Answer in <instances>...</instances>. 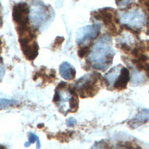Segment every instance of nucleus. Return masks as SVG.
<instances>
[{"instance_id":"f257e3e1","label":"nucleus","mask_w":149,"mask_h":149,"mask_svg":"<svg viewBox=\"0 0 149 149\" xmlns=\"http://www.w3.org/2000/svg\"><path fill=\"white\" fill-rule=\"evenodd\" d=\"M115 54L111 37L104 35L91 47L87 62L94 69L105 71L112 63Z\"/></svg>"},{"instance_id":"f03ea898","label":"nucleus","mask_w":149,"mask_h":149,"mask_svg":"<svg viewBox=\"0 0 149 149\" xmlns=\"http://www.w3.org/2000/svg\"><path fill=\"white\" fill-rule=\"evenodd\" d=\"M67 84L63 81L59 83L55 90L53 101L61 108V111H63L68 102L69 104L68 112H76L79 108L78 95L74 87Z\"/></svg>"},{"instance_id":"7ed1b4c3","label":"nucleus","mask_w":149,"mask_h":149,"mask_svg":"<svg viewBox=\"0 0 149 149\" xmlns=\"http://www.w3.org/2000/svg\"><path fill=\"white\" fill-rule=\"evenodd\" d=\"M16 29L19 34V42L24 55L27 59L33 61L38 54V45L36 41L37 35L35 30L29 26Z\"/></svg>"},{"instance_id":"20e7f679","label":"nucleus","mask_w":149,"mask_h":149,"mask_svg":"<svg viewBox=\"0 0 149 149\" xmlns=\"http://www.w3.org/2000/svg\"><path fill=\"white\" fill-rule=\"evenodd\" d=\"M101 78V74L97 72L86 74L76 81L74 89L81 98L93 97L100 90Z\"/></svg>"},{"instance_id":"39448f33","label":"nucleus","mask_w":149,"mask_h":149,"mask_svg":"<svg viewBox=\"0 0 149 149\" xmlns=\"http://www.w3.org/2000/svg\"><path fill=\"white\" fill-rule=\"evenodd\" d=\"M118 20L123 26L138 30L143 26L145 22L144 13L139 9H133L120 12Z\"/></svg>"},{"instance_id":"423d86ee","label":"nucleus","mask_w":149,"mask_h":149,"mask_svg":"<svg viewBox=\"0 0 149 149\" xmlns=\"http://www.w3.org/2000/svg\"><path fill=\"white\" fill-rule=\"evenodd\" d=\"M93 16L95 19L101 20L105 26L108 29L110 34L112 36L118 34V30L115 23H119L116 17V12L113 8H104L94 11Z\"/></svg>"},{"instance_id":"0eeeda50","label":"nucleus","mask_w":149,"mask_h":149,"mask_svg":"<svg viewBox=\"0 0 149 149\" xmlns=\"http://www.w3.org/2000/svg\"><path fill=\"white\" fill-rule=\"evenodd\" d=\"M100 26L98 24L87 25L80 28L76 33V40L79 45H87L96 39L100 34Z\"/></svg>"},{"instance_id":"6e6552de","label":"nucleus","mask_w":149,"mask_h":149,"mask_svg":"<svg viewBox=\"0 0 149 149\" xmlns=\"http://www.w3.org/2000/svg\"><path fill=\"white\" fill-rule=\"evenodd\" d=\"M50 14V10L45 5L37 3L31 6L30 17L34 26L38 28L47 22Z\"/></svg>"},{"instance_id":"1a4fd4ad","label":"nucleus","mask_w":149,"mask_h":149,"mask_svg":"<svg viewBox=\"0 0 149 149\" xmlns=\"http://www.w3.org/2000/svg\"><path fill=\"white\" fill-rule=\"evenodd\" d=\"M30 9L27 3L19 2L13 7L12 17L14 22L17 24V27L29 26Z\"/></svg>"},{"instance_id":"9d476101","label":"nucleus","mask_w":149,"mask_h":149,"mask_svg":"<svg viewBox=\"0 0 149 149\" xmlns=\"http://www.w3.org/2000/svg\"><path fill=\"white\" fill-rule=\"evenodd\" d=\"M129 79L130 74L129 70L126 68L122 66L119 76L113 84L112 88L118 90H122L125 89L127 87Z\"/></svg>"},{"instance_id":"9b49d317","label":"nucleus","mask_w":149,"mask_h":149,"mask_svg":"<svg viewBox=\"0 0 149 149\" xmlns=\"http://www.w3.org/2000/svg\"><path fill=\"white\" fill-rule=\"evenodd\" d=\"M149 120V109H143L138 112L135 117L128 123L129 126L135 129L140 125L146 123Z\"/></svg>"},{"instance_id":"f8f14e48","label":"nucleus","mask_w":149,"mask_h":149,"mask_svg":"<svg viewBox=\"0 0 149 149\" xmlns=\"http://www.w3.org/2000/svg\"><path fill=\"white\" fill-rule=\"evenodd\" d=\"M59 73L63 79L71 80L75 77L76 70L70 63L68 62H63L59 66Z\"/></svg>"},{"instance_id":"ddd939ff","label":"nucleus","mask_w":149,"mask_h":149,"mask_svg":"<svg viewBox=\"0 0 149 149\" xmlns=\"http://www.w3.org/2000/svg\"><path fill=\"white\" fill-rule=\"evenodd\" d=\"M146 80L144 75L140 71L133 70L132 73V77L131 80V84L133 86H137L143 83Z\"/></svg>"},{"instance_id":"4468645a","label":"nucleus","mask_w":149,"mask_h":149,"mask_svg":"<svg viewBox=\"0 0 149 149\" xmlns=\"http://www.w3.org/2000/svg\"><path fill=\"white\" fill-rule=\"evenodd\" d=\"M16 102H17V101H14V100L1 98V100H0L1 109H5V108H6L9 107H10V106L14 105Z\"/></svg>"},{"instance_id":"2eb2a0df","label":"nucleus","mask_w":149,"mask_h":149,"mask_svg":"<svg viewBox=\"0 0 149 149\" xmlns=\"http://www.w3.org/2000/svg\"><path fill=\"white\" fill-rule=\"evenodd\" d=\"M73 134V132H68V133H65V132H61L59 133V134H57V139L62 141L64 142L66 141V140H68L72 135Z\"/></svg>"},{"instance_id":"dca6fc26","label":"nucleus","mask_w":149,"mask_h":149,"mask_svg":"<svg viewBox=\"0 0 149 149\" xmlns=\"http://www.w3.org/2000/svg\"><path fill=\"white\" fill-rule=\"evenodd\" d=\"M90 47L89 46H83L78 51V55L80 58H83L84 56L89 54L90 52Z\"/></svg>"},{"instance_id":"f3484780","label":"nucleus","mask_w":149,"mask_h":149,"mask_svg":"<svg viewBox=\"0 0 149 149\" xmlns=\"http://www.w3.org/2000/svg\"><path fill=\"white\" fill-rule=\"evenodd\" d=\"M117 45L119 46V47L120 48V49H122L123 52H125L126 54H128V53L132 52V49H131L130 47L126 42L119 43Z\"/></svg>"},{"instance_id":"a211bd4d","label":"nucleus","mask_w":149,"mask_h":149,"mask_svg":"<svg viewBox=\"0 0 149 149\" xmlns=\"http://www.w3.org/2000/svg\"><path fill=\"white\" fill-rule=\"evenodd\" d=\"M77 123L76 120L74 118H69L67 120H66V125L69 127H73Z\"/></svg>"},{"instance_id":"6ab92c4d","label":"nucleus","mask_w":149,"mask_h":149,"mask_svg":"<svg viewBox=\"0 0 149 149\" xmlns=\"http://www.w3.org/2000/svg\"><path fill=\"white\" fill-rule=\"evenodd\" d=\"M37 137H38V136H37L36 134H35L34 133H32V132H30V133H29V137L28 142H29L30 144L34 143L36 141Z\"/></svg>"},{"instance_id":"aec40b11","label":"nucleus","mask_w":149,"mask_h":149,"mask_svg":"<svg viewBox=\"0 0 149 149\" xmlns=\"http://www.w3.org/2000/svg\"><path fill=\"white\" fill-rule=\"evenodd\" d=\"M92 149H105V146L103 144L101 143H98L97 144H95Z\"/></svg>"},{"instance_id":"412c9836","label":"nucleus","mask_w":149,"mask_h":149,"mask_svg":"<svg viewBox=\"0 0 149 149\" xmlns=\"http://www.w3.org/2000/svg\"><path fill=\"white\" fill-rule=\"evenodd\" d=\"M132 2V1H116V3L118 4V6H123L125 5H128L127 3Z\"/></svg>"},{"instance_id":"4be33fe9","label":"nucleus","mask_w":149,"mask_h":149,"mask_svg":"<svg viewBox=\"0 0 149 149\" xmlns=\"http://www.w3.org/2000/svg\"><path fill=\"white\" fill-rule=\"evenodd\" d=\"M36 143H36V148L37 149H40V147H41V143H40V139H39L38 136L37 138Z\"/></svg>"},{"instance_id":"5701e85b","label":"nucleus","mask_w":149,"mask_h":149,"mask_svg":"<svg viewBox=\"0 0 149 149\" xmlns=\"http://www.w3.org/2000/svg\"><path fill=\"white\" fill-rule=\"evenodd\" d=\"M0 149H7L5 146H3L2 144H1L0 146Z\"/></svg>"},{"instance_id":"b1692460","label":"nucleus","mask_w":149,"mask_h":149,"mask_svg":"<svg viewBox=\"0 0 149 149\" xmlns=\"http://www.w3.org/2000/svg\"><path fill=\"white\" fill-rule=\"evenodd\" d=\"M148 12H149V8H148Z\"/></svg>"},{"instance_id":"393cba45","label":"nucleus","mask_w":149,"mask_h":149,"mask_svg":"<svg viewBox=\"0 0 149 149\" xmlns=\"http://www.w3.org/2000/svg\"><path fill=\"white\" fill-rule=\"evenodd\" d=\"M120 149H126V148H120Z\"/></svg>"},{"instance_id":"a878e982","label":"nucleus","mask_w":149,"mask_h":149,"mask_svg":"<svg viewBox=\"0 0 149 149\" xmlns=\"http://www.w3.org/2000/svg\"><path fill=\"white\" fill-rule=\"evenodd\" d=\"M134 149H137V148H134Z\"/></svg>"}]
</instances>
